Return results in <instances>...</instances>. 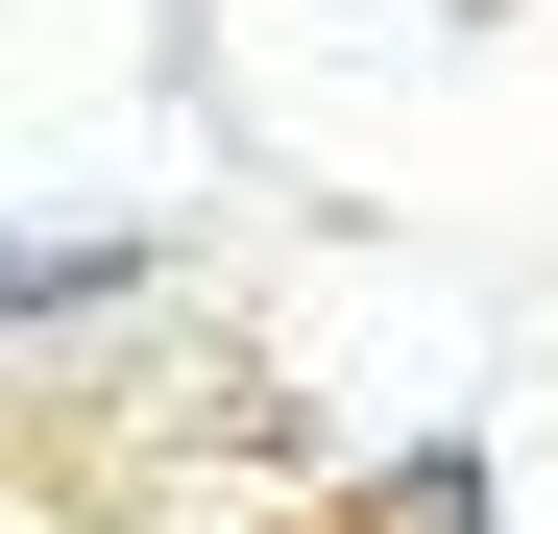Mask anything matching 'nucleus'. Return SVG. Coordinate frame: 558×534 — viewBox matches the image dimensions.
I'll return each instance as SVG.
<instances>
[{
  "instance_id": "f257e3e1",
  "label": "nucleus",
  "mask_w": 558,
  "mask_h": 534,
  "mask_svg": "<svg viewBox=\"0 0 558 534\" xmlns=\"http://www.w3.org/2000/svg\"><path fill=\"white\" fill-rule=\"evenodd\" d=\"M98 292H146V243H25L0 267V316H98Z\"/></svg>"
},
{
  "instance_id": "f03ea898",
  "label": "nucleus",
  "mask_w": 558,
  "mask_h": 534,
  "mask_svg": "<svg viewBox=\"0 0 558 534\" xmlns=\"http://www.w3.org/2000/svg\"><path fill=\"white\" fill-rule=\"evenodd\" d=\"M340 534H486V486H461V462H389V486H364Z\"/></svg>"
}]
</instances>
